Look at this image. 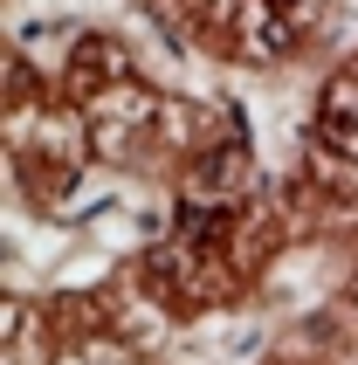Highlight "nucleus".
Returning a JSON list of instances; mask_svg holds the SVG:
<instances>
[{"instance_id": "nucleus-3", "label": "nucleus", "mask_w": 358, "mask_h": 365, "mask_svg": "<svg viewBox=\"0 0 358 365\" xmlns=\"http://www.w3.org/2000/svg\"><path fill=\"white\" fill-rule=\"evenodd\" d=\"M235 180H248V159H241V145L235 152H220V159H207L193 173V200H227V193H241Z\"/></svg>"}, {"instance_id": "nucleus-1", "label": "nucleus", "mask_w": 358, "mask_h": 365, "mask_svg": "<svg viewBox=\"0 0 358 365\" xmlns=\"http://www.w3.org/2000/svg\"><path fill=\"white\" fill-rule=\"evenodd\" d=\"M317 131L338 159H358V76H338L317 97Z\"/></svg>"}, {"instance_id": "nucleus-2", "label": "nucleus", "mask_w": 358, "mask_h": 365, "mask_svg": "<svg viewBox=\"0 0 358 365\" xmlns=\"http://www.w3.org/2000/svg\"><path fill=\"white\" fill-rule=\"evenodd\" d=\"M69 76H76L83 90H118V83L131 76V62H124L118 41L90 35V41H76V62H69Z\"/></svg>"}]
</instances>
